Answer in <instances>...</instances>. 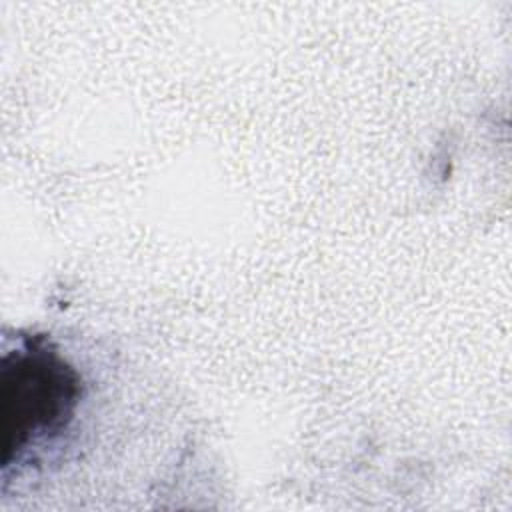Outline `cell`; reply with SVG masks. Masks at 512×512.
Listing matches in <instances>:
<instances>
[{
	"mask_svg": "<svg viewBox=\"0 0 512 512\" xmlns=\"http://www.w3.org/2000/svg\"><path fill=\"white\" fill-rule=\"evenodd\" d=\"M6 450L16 456L30 444L62 432L80 400L78 372L42 338H32L4 360Z\"/></svg>",
	"mask_w": 512,
	"mask_h": 512,
	"instance_id": "cell-1",
	"label": "cell"
}]
</instances>
